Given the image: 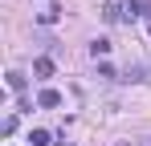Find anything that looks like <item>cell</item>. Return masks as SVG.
<instances>
[{
  "instance_id": "obj_1",
  "label": "cell",
  "mask_w": 151,
  "mask_h": 146,
  "mask_svg": "<svg viewBox=\"0 0 151 146\" xmlns=\"http://www.w3.org/2000/svg\"><path fill=\"white\" fill-rule=\"evenodd\" d=\"M119 12H123V21H135V16H143L147 8H143L139 0H119Z\"/></svg>"
},
{
  "instance_id": "obj_2",
  "label": "cell",
  "mask_w": 151,
  "mask_h": 146,
  "mask_svg": "<svg viewBox=\"0 0 151 146\" xmlns=\"http://www.w3.org/2000/svg\"><path fill=\"white\" fill-rule=\"evenodd\" d=\"M37 106H41V110H53V106H61V94H57V89H41V94H37Z\"/></svg>"
},
{
  "instance_id": "obj_3",
  "label": "cell",
  "mask_w": 151,
  "mask_h": 146,
  "mask_svg": "<svg viewBox=\"0 0 151 146\" xmlns=\"http://www.w3.org/2000/svg\"><path fill=\"white\" fill-rule=\"evenodd\" d=\"M33 73H37V77H53V61L49 57H37V61H33Z\"/></svg>"
},
{
  "instance_id": "obj_4",
  "label": "cell",
  "mask_w": 151,
  "mask_h": 146,
  "mask_svg": "<svg viewBox=\"0 0 151 146\" xmlns=\"http://www.w3.org/2000/svg\"><path fill=\"white\" fill-rule=\"evenodd\" d=\"M57 16H61V8H57V4H53V8H45V12H41V16H37V21H41V24H53V21H57Z\"/></svg>"
},
{
  "instance_id": "obj_5",
  "label": "cell",
  "mask_w": 151,
  "mask_h": 146,
  "mask_svg": "<svg viewBox=\"0 0 151 146\" xmlns=\"http://www.w3.org/2000/svg\"><path fill=\"white\" fill-rule=\"evenodd\" d=\"M8 89L21 94V89H25V77H21V73H8Z\"/></svg>"
},
{
  "instance_id": "obj_6",
  "label": "cell",
  "mask_w": 151,
  "mask_h": 146,
  "mask_svg": "<svg viewBox=\"0 0 151 146\" xmlns=\"http://www.w3.org/2000/svg\"><path fill=\"white\" fill-rule=\"evenodd\" d=\"M102 16H106L110 24H114V21H123V12H119V4H106V8H102Z\"/></svg>"
},
{
  "instance_id": "obj_7",
  "label": "cell",
  "mask_w": 151,
  "mask_h": 146,
  "mask_svg": "<svg viewBox=\"0 0 151 146\" xmlns=\"http://www.w3.org/2000/svg\"><path fill=\"white\" fill-rule=\"evenodd\" d=\"M29 142H33V146H49V134H45V130H33Z\"/></svg>"
},
{
  "instance_id": "obj_8",
  "label": "cell",
  "mask_w": 151,
  "mask_h": 146,
  "mask_svg": "<svg viewBox=\"0 0 151 146\" xmlns=\"http://www.w3.org/2000/svg\"><path fill=\"white\" fill-rule=\"evenodd\" d=\"M90 53H94V57H106V53H110V41H94Z\"/></svg>"
}]
</instances>
